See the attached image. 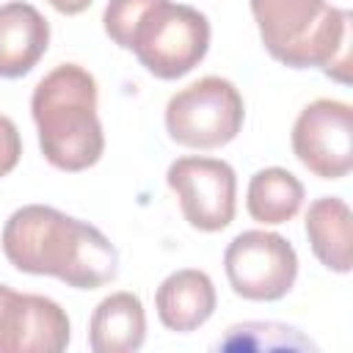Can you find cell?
<instances>
[{"label": "cell", "mask_w": 353, "mask_h": 353, "mask_svg": "<svg viewBox=\"0 0 353 353\" xmlns=\"http://www.w3.org/2000/svg\"><path fill=\"white\" fill-rule=\"evenodd\" d=\"M6 259L30 276H52L74 290H97L116 279L119 251L88 221L47 204H28L3 226Z\"/></svg>", "instance_id": "1"}, {"label": "cell", "mask_w": 353, "mask_h": 353, "mask_svg": "<svg viewBox=\"0 0 353 353\" xmlns=\"http://www.w3.org/2000/svg\"><path fill=\"white\" fill-rule=\"evenodd\" d=\"M265 50L290 69L317 66L350 83V11L325 0H251Z\"/></svg>", "instance_id": "2"}, {"label": "cell", "mask_w": 353, "mask_h": 353, "mask_svg": "<svg viewBox=\"0 0 353 353\" xmlns=\"http://www.w3.org/2000/svg\"><path fill=\"white\" fill-rule=\"evenodd\" d=\"M30 113L39 130V146L58 171H85L105 149L97 116V80L77 63H58L47 72L30 97Z\"/></svg>", "instance_id": "3"}, {"label": "cell", "mask_w": 353, "mask_h": 353, "mask_svg": "<svg viewBox=\"0 0 353 353\" xmlns=\"http://www.w3.org/2000/svg\"><path fill=\"white\" fill-rule=\"evenodd\" d=\"M127 50L157 80H176L204 61L210 19L193 6L154 0L135 22Z\"/></svg>", "instance_id": "4"}, {"label": "cell", "mask_w": 353, "mask_h": 353, "mask_svg": "<svg viewBox=\"0 0 353 353\" xmlns=\"http://www.w3.org/2000/svg\"><path fill=\"white\" fill-rule=\"evenodd\" d=\"M245 105L232 80L207 74L176 91L165 105L168 138L190 149H218L243 130Z\"/></svg>", "instance_id": "5"}, {"label": "cell", "mask_w": 353, "mask_h": 353, "mask_svg": "<svg viewBox=\"0 0 353 353\" xmlns=\"http://www.w3.org/2000/svg\"><path fill=\"white\" fill-rule=\"evenodd\" d=\"M223 268L232 290L245 301H279L298 279V254L276 232H240L223 251Z\"/></svg>", "instance_id": "6"}, {"label": "cell", "mask_w": 353, "mask_h": 353, "mask_svg": "<svg viewBox=\"0 0 353 353\" xmlns=\"http://www.w3.org/2000/svg\"><path fill=\"white\" fill-rule=\"evenodd\" d=\"M185 221L199 232H221L237 210V176L218 157H176L165 171Z\"/></svg>", "instance_id": "7"}, {"label": "cell", "mask_w": 353, "mask_h": 353, "mask_svg": "<svg viewBox=\"0 0 353 353\" xmlns=\"http://www.w3.org/2000/svg\"><path fill=\"white\" fill-rule=\"evenodd\" d=\"M292 152L320 179L347 176L353 168V108L342 99L309 102L292 124Z\"/></svg>", "instance_id": "8"}, {"label": "cell", "mask_w": 353, "mask_h": 353, "mask_svg": "<svg viewBox=\"0 0 353 353\" xmlns=\"http://www.w3.org/2000/svg\"><path fill=\"white\" fill-rule=\"evenodd\" d=\"M69 336L61 303L0 284V353H61Z\"/></svg>", "instance_id": "9"}, {"label": "cell", "mask_w": 353, "mask_h": 353, "mask_svg": "<svg viewBox=\"0 0 353 353\" xmlns=\"http://www.w3.org/2000/svg\"><path fill=\"white\" fill-rule=\"evenodd\" d=\"M50 47V22L30 3L11 0L0 6V77L28 74Z\"/></svg>", "instance_id": "10"}, {"label": "cell", "mask_w": 353, "mask_h": 353, "mask_svg": "<svg viewBox=\"0 0 353 353\" xmlns=\"http://www.w3.org/2000/svg\"><path fill=\"white\" fill-rule=\"evenodd\" d=\"M215 284L204 270L185 268L165 276L154 292L157 317L168 331L190 334L215 312Z\"/></svg>", "instance_id": "11"}, {"label": "cell", "mask_w": 353, "mask_h": 353, "mask_svg": "<svg viewBox=\"0 0 353 353\" xmlns=\"http://www.w3.org/2000/svg\"><path fill=\"white\" fill-rule=\"evenodd\" d=\"M146 339V312L135 292H113L102 298L88 323V345L94 353H132Z\"/></svg>", "instance_id": "12"}, {"label": "cell", "mask_w": 353, "mask_h": 353, "mask_svg": "<svg viewBox=\"0 0 353 353\" xmlns=\"http://www.w3.org/2000/svg\"><path fill=\"white\" fill-rule=\"evenodd\" d=\"M306 237L314 256L334 273H350L353 265V221L350 207L339 196H320L306 212Z\"/></svg>", "instance_id": "13"}, {"label": "cell", "mask_w": 353, "mask_h": 353, "mask_svg": "<svg viewBox=\"0 0 353 353\" xmlns=\"http://www.w3.org/2000/svg\"><path fill=\"white\" fill-rule=\"evenodd\" d=\"M301 204H303V185L287 168H279V165L262 168L248 182L245 210L256 223H265V226L287 223L298 215Z\"/></svg>", "instance_id": "14"}, {"label": "cell", "mask_w": 353, "mask_h": 353, "mask_svg": "<svg viewBox=\"0 0 353 353\" xmlns=\"http://www.w3.org/2000/svg\"><path fill=\"white\" fill-rule=\"evenodd\" d=\"M221 350H314V345L292 325L281 323H240L218 342Z\"/></svg>", "instance_id": "15"}, {"label": "cell", "mask_w": 353, "mask_h": 353, "mask_svg": "<svg viewBox=\"0 0 353 353\" xmlns=\"http://www.w3.org/2000/svg\"><path fill=\"white\" fill-rule=\"evenodd\" d=\"M152 3H154V0H110V3L105 6L102 25H105V33L113 39V44H119L121 50L130 47L132 28H135V22L141 19V14H143Z\"/></svg>", "instance_id": "16"}, {"label": "cell", "mask_w": 353, "mask_h": 353, "mask_svg": "<svg viewBox=\"0 0 353 353\" xmlns=\"http://www.w3.org/2000/svg\"><path fill=\"white\" fill-rule=\"evenodd\" d=\"M22 157V138L17 124L0 113V176L11 174Z\"/></svg>", "instance_id": "17"}, {"label": "cell", "mask_w": 353, "mask_h": 353, "mask_svg": "<svg viewBox=\"0 0 353 353\" xmlns=\"http://www.w3.org/2000/svg\"><path fill=\"white\" fill-rule=\"evenodd\" d=\"M55 11H61V14H66V17H74V14H83L94 0H47Z\"/></svg>", "instance_id": "18"}]
</instances>
